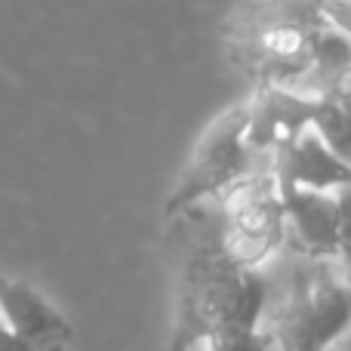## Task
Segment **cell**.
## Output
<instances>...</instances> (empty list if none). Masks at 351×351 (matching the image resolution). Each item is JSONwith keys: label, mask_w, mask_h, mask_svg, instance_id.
Wrapping results in <instances>:
<instances>
[{"label": "cell", "mask_w": 351, "mask_h": 351, "mask_svg": "<svg viewBox=\"0 0 351 351\" xmlns=\"http://www.w3.org/2000/svg\"><path fill=\"white\" fill-rule=\"evenodd\" d=\"M271 284L262 268L231 262L210 228L194 241L179 278L173 336L204 330H259Z\"/></svg>", "instance_id": "1"}, {"label": "cell", "mask_w": 351, "mask_h": 351, "mask_svg": "<svg viewBox=\"0 0 351 351\" xmlns=\"http://www.w3.org/2000/svg\"><path fill=\"white\" fill-rule=\"evenodd\" d=\"M351 330V284L333 259L299 256L290 293L274 315L271 342L280 351H330Z\"/></svg>", "instance_id": "2"}, {"label": "cell", "mask_w": 351, "mask_h": 351, "mask_svg": "<svg viewBox=\"0 0 351 351\" xmlns=\"http://www.w3.org/2000/svg\"><path fill=\"white\" fill-rule=\"evenodd\" d=\"M259 154L250 148L247 142V105H234V108L222 111L204 136L197 139L191 158L185 160L179 179H176L170 197L164 204L167 219H182L191 210L219 200L231 185L253 173H268L256 170Z\"/></svg>", "instance_id": "3"}, {"label": "cell", "mask_w": 351, "mask_h": 351, "mask_svg": "<svg viewBox=\"0 0 351 351\" xmlns=\"http://www.w3.org/2000/svg\"><path fill=\"white\" fill-rule=\"evenodd\" d=\"M210 231L222 253L243 268H262L287 243L284 197L271 173H253L216 200Z\"/></svg>", "instance_id": "4"}, {"label": "cell", "mask_w": 351, "mask_h": 351, "mask_svg": "<svg viewBox=\"0 0 351 351\" xmlns=\"http://www.w3.org/2000/svg\"><path fill=\"white\" fill-rule=\"evenodd\" d=\"M247 142L259 158L271 160L299 139L315 121V99H305L284 86H256L247 99Z\"/></svg>", "instance_id": "5"}, {"label": "cell", "mask_w": 351, "mask_h": 351, "mask_svg": "<svg viewBox=\"0 0 351 351\" xmlns=\"http://www.w3.org/2000/svg\"><path fill=\"white\" fill-rule=\"evenodd\" d=\"M287 219V243L305 259H339L342 222L333 191L280 188Z\"/></svg>", "instance_id": "6"}, {"label": "cell", "mask_w": 351, "mask_h": 351, "mask_svg": "<svg viewBox=\"0 0 351 351\" xmlns=\"http://www.w3.org/2000/svg\"><path fill=\"white\" fill-rule=\"evenodd\" d=\"M268 173L278 188H311V191H339L351 185V164L336 158L327 142L308 127L293 145L268 160Z\"/></svg>", "instance_id": "7"}, {"label": "cell", "mask_w": 351, "mask_h": 351, "mask_svg": "<svg viewBox=\"0 0 351 351\" xmlns=\"http://www.w3.org/2000/svg\"><path fill=\"white\" fill-rule=\"evenodd\" d=\"M0 321L16 339L28 346L68 348L74 339V330L65 321V315H59L40 293L19 280H3L0 287Z\"/></svg>", "instance_id": "8"}, {"label": "cell", "mask_w": 351, "mask_h": 351, "mask_svg": "<svg viewBox=\"0 0 351 351\" xmlns=\"http://www.w3.org/2000/svg\"><path fill=\"white\" fill-rule=\"evenodd\" d=\"M225 37H250L268 31H293V28H324L315 0H243L222 19Z\"/></svg>", "instance_id": "9"}, {"label": "cell", "mask_w": 351, "mask_h": 351, "mask_svg": "<svg viewBox=\"0 0 351 351\" xmlns=\"http://www.w3.org/2000/svg\"><path fill=\"white\" fill-rule=\"evenodd\" d=\"M271 346V333L262 330H204L173 336L170 351H268Z\"/></svg>", "instance_id": "10"}, {"label": "cell", "mask_w": 351, "mask_h": 351, "mask_svg": "<svg viewBox=\"0 0 351 351\" xmlns=\"http://www.w3.org/2000/svg\"><path fill=\"white\" fill-rule=\"evenodd\" d=\"M315 133L327 142V148L351 164V111L342 102L333 99H317L315 105V121H311Z\"/></svg>", "instance_id": "11"}, {"label": "cell", "mask_w": 351, "mask_h": 351, "mask_svg": "<svg viewBox=\"0 0 351 351\" xmlns=\"http://www.w3.org/2000/svg\"><path fill=\"white\" fill-rule=\"evenodd\" d=\"M336 194V204H339V222H342V243H339V268L351 284V185L339 188Z\"/></svg>", "instance_id": "12"}, {"label": "cell", "mask_w": 351, "mask_h": 351, "mask_svg": "<svg viewBox=\"0 0 351 351\" xmlns=\"http://www.w3.org/2000/svg\"><path fill=\"white\" fill-rule=\"evenodd\" d=\"M324 25L351 37V0H315Z\"/></svg>", "instance_id": "13"}, {"label": "cell", "mask_w": 351, "mask_h": 351, "mask_svg": "<svg viewBox=\"0 0 351 351\" xmlns=\"http://www.w3.org/2000/svg\"><path fill=\"white\" fill-rule=\"evenodd\" d=\"M0 351H68V348H62V346H49V348L28 346V342L16 339V336H12L10 330L3 327V321H0Z\"/></svg>", "instance_id": "14"}, {"label": "cell", "mask_w": 351, "mask_h": 351, "mask_svg": "<svg viewBox=\"0 0 351 351\" xmlns=\"http://www.w3.org/2000/svg\"><path fill=\"white\" fill-rule=\"evenodd\" d=\"M342 348L351 351V330H348V336H346V339H342Z\"/></svg>", "instance_id": "15"}, {"label": "cell", "mask_w": 351, "mask_h": 351, "mask_svg": "<svg viewBox=\"0 0 351 351\" xmlns=\"http://www.w3.org/2000/svg\"><path fill=\"white\" fill-rule=\"evenodd\" d=\"M342 105H346V108H348V111H351V102H342Z\"/></svg>", "instance_id": "16"}, {"label": "cell", "mask_w": 351, "mask_h": 351, "mask_svg": "<svg viewBox=\"0 0 351 351\" xmlns=\"http://www.w3.org/2000/svg\"><path fill=\"white\" fill-rule=\"evenodd\" d=\"M3 280H6V278H0V287H3Z\"/></svg>", "instance_id": "17"}]
</instances>
